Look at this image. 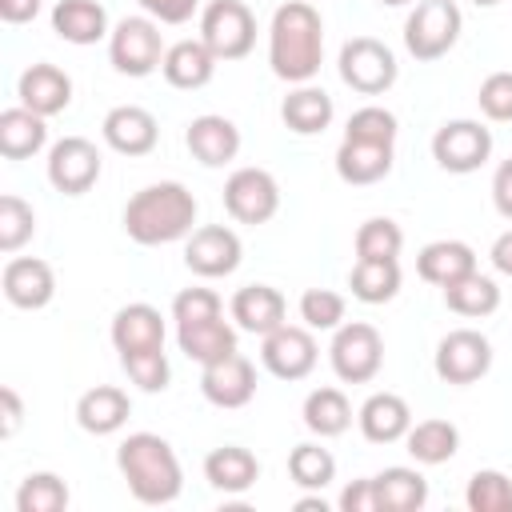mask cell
Segmentation results:
<instances>
[{
  "label": "cell",
  "mask_w": 512,
  "mask_h": 512,
  "mask_svg": "<svg viewBox=\"0 0 512 512\" xmlns=\"http://www.w3.org/2000/svg\"><path fill=\"white\" fill-rule=\"evenodd\" d=\"M324 56V20L308 0H288L276 8L268 28V64L280 80L304 84L316 76Z\"/></svg>",
  "instance_id": "cell-1"
},
{
  "label": "cell",
  "mask_w": 512,
  "mask_h": 512,
  "mask_svg": "<svg viewBox=\"0 0 512 512\" xmlns=\"http://www.w3.org/2000/svg\"><path fill=\"white\" fill-rule=\"evenodd\" d=\"M192 224H196V196L176 180L148 184L124 204V232L144 248L180 240L184 232H192Z\"/></svg>",
  "instance_id": "cell-2"
},
{
  "label": "cell",
  "mask_w": 512,
  "mask_h": 512,
  "mask_svg": "<svg viewBox=\"0 0 512 512\" xmlns=\"http://www.w3.org/2000/svg\"><path fill=\"white\" fill-rule=\"evenodd\" d=\"M116 468L140 504H168L180 496V460L156 432H132L116 448Z\"/></svg>",
  "instance_id": "cell-3"
},
{
  "label": "cell",
  "mask_w": 512,
  "mask_h": 512,
  "mask_svg": "<svg viewBox=\"0 0 512 512\" xmlns=\"http://www.w3.org/2000/svg\"><path fill=\"white\" fill-rule=\"evenodd\" d=\"M460 24L456 0H420L404 20V44L416 60H440L460 40Z\"/></svg>",
  "instance_id": "cell-4"
},
{
  "label": "cell",
  "mask_w": 512,
  "mask_h": 512,
  "mask_svg": "<svg viewBox=\"0 0 512 512\" xmlns=\"http://www.w3.org/2000/svg\"><path fill=\"white\" fill-rule=\"evenodd\" d=\"M164 40L152 16H124L108 36V56L120 76H148L164 64Z\"/></svg>",
  "instance_id": "cell-5"
},
{
  "label": "cell",
  "mask_w": 512,
  "mask_h": 512,
  "mask_svg": "<svg viewBox=\"0 0 512 512\" xmlns=\"http://www.w3.org/2000/svg\"><path fill=\"white\" fill-rule=\"evenodd\" d=\"M340 80L360 96H380L396 84V56L376 36H352L340 48Z\"/></svg>",
  "instance_id": "cell-6"
},
{
  "label": "cell",
  "mask_w": 512,
  "mask_h": 512,
  "mask_svg": "<svg viewBox=\"0 0 512 512\" xmlns=\"http://www.w3.org/2000/svg\"><path fill=\"white\" fill-rule=\"evenodd\" d=\"M200 40L216 60H240L256 44V16L240 0H212L200 16Z\"/></svg>",
  "instance_id": "cell-7"
},
{
  "label": "cell",
  "mask_w": 512,
  "mask_h": 512,
  "mask_svg": "<svg viewBox=\"0 0 512 512\" xmlns=\"http://www.w3.org/2000/svg\"><path fill=\"white\" fill-rule=\"evenodd\" d=\"M328 356H332V368H336V376L344 384H364L384 364V340H380V332L372 324L352 320V324H340L336 328Z\"/></svg>",
  "instance_id": "cell-8"
},
{
  "label": "cell",
  "mask_w": 512,
  "mask_h": 512,
  "mask_svg": "<svg viewBox=\"0 0 512 512\" xmlns=\"http://www.w3.org/2000/svg\"><path fill=\"white\" fill-rule=\"evenodd\" d=\"M224 208L236 224H268L280 208V188L268 168H236L224 180Z\"/></svg>",
  "instance_id": "cell-9"
},
{
  "label": "cell",
  "mask_w": 512,
  "mask_h": 512,
  "mask_svg": "<svg viewBox=\"0 0 512 512\" xmlns=\"http://www.w3.org/2000/svg\"><path fill=\"white\" fill-rule=\"evenodd\" d=\"M492 368V344L476 328H452L436 344V376L444 384H476Z\"/></svg>",
  "instance_id": "cell-10"
},
{
  "label": "cell",
  "mask_w": 512,
  "mask_h": 512,
  "mask_svg": "<svg viewBox=\"0 0 512 512\" xmlns=\"http://www.w3.org/2000/svg\"><path fill=\"white\" fill-rule=\"evenodd\" d=\"M432 156L444 172H476L492 156V132L480 120H448L432 136Z\"/></svg>",
  "instance_id": "cell-11"
},
{
  "label": "cell",
  "mask_w": 512,
  "mask_h": 512,
  "mask_svg": "<svg viewBox=\"0 0 512 512\" xmlns=\"http://www.w3.org/2000/svg\"><path fill=\"white\" fill-rule=\"evenodd\" d=\"M48 180L64 196H84L100 180V148L88 136H64L48 152Z\"/></svg>",
  "instance_id": "cell-12"
},
{
  "label": "cell",
  "mask_w": 512,
  "mask_h": 512,
  "mask_svg": "<svg viewBox=\"0 0 512 512\" xmlns=\"http://www.w3.org/2000/svg\"><path fill=\"white\" fill-rule=\"evenodd\" d=\"M260 360L272 376L280 380H304L312 368H316V340L308 328H296V324H280L264 336L260 344Z\"/></svg>",
  "instance_id": "cell-13"
},
{
  "label": "cell",
  "mask_w": 512,
  "mask_h": 512,
  "mask_svg": "<svg viewBox=\"0 0 512 512\" xmlns=\"http://www.w3.org/2000/svg\"><path fill=\"white\" fill-rule=\"evenodd\" d=\"M200 392L216 408H244L256 396V368H252V360L240 356V352H228V356L204 364Z\"/></svg>",
  "instance_id": "cell-14"
},
{
  "label": "cell",
  "mask_w": 512,
  "mask_h": 512,
  "mask_svg": "<svg viewBox=\"0 0 512 512\" xmlns=\"http://www.w3.org/2000/svg\"><path fill=\"white\" fill-rule=\"evenodd\" d=\"M184 264H188L196 276H204V280L228 276V272H236V264H240V236H236L232 228H224V224H204V228H196V232L188 236V244H184Z\"/></svg>",
  "instance_id": "cell-15"
},
{
  "label": "cell",
  "mask_w": 512,
  "mask_h": 512,
  "mask_svg": "<svg viewBox=\"0 0 512 512\" xmlns=\"http://www.w3.org/2000/svg\"><path fill=\"white\" fill-rule=\"evenodd\" d=\"M0 288H4L8 304L32 312V308H44V304L52 300V292H56V272H52V264L40 260V256H12V260L4 264V272H0Z\"/></svg>",
  "instance_id": "cell-16"
},
{
  "label": "cell",
  "mask_w": 512,
  "mask_h": 512,
  "mask_svg": "<svg viewBox=\"0 0 512 512\" xmlns=\"http://www.w3.org/2000/svg\"><path fill=\"white\" fill-rule=\"evenodd\" d=\"M16 96L24 108H32L36 116H56L72 104V80L68 72H60L56 64H28L20 72V84H16Z\"/></svg>",
  "instance_id": "cell-17"
},
{
  "label": "cell",
  "mask_w": 512,
  "mask_h": 512,
  "mask_svg": "<svg viewBox=\"0 0 512 512\" xmlns=\"http://www.w3.org/2000/svg\"><path fill=\"white\" fill-rule=\"evenodd\" d=\"M100 132H104L108 148H116V152H124V156H144V152H152V148H156V136H160L156 116H152L148 108H140V104H116V108L104 116Z\"/></svg>",
  "instance_id": "cell-18"
},
{
  "label": "cell",
  "mask_w": 512,
  "mask_h": 512,
  "mask_svg": "<svg viewBox=\"0 0 512 512\" xmlns=\"http://www.w3.org/2000/svg\"><path fill=\"white\" fill-rule=\"evenodd\" d=\"M188 152L204 164V168H220L228 164L236 152H240V128L228 120V116H216V112H204L188 124Z\"/></svg>",
  "instance_id": "cell-19"
},
{
  "label": "cell",
  "mask_w": 512,
  "mask_h": 512,
  "mask_svg": "<svg viewBox=\"0 0 512 512\" xmlns=\"http://www.w3.org/2000/svg\"><path fill=\"white\" fill-rule=\"evenodd\" d=\"M112 344H116L120 356L164 348V320H160V312L152 304H144V300L124 304L112 316Z\"/></svg>",
  "instance_id": "cell-20"
},
{
  "label": "cell",
  "mask_w": 512,
  "mask_h": 512,
  "mask_svg": "<svg viewBox=\"0 0 512 512\" xmlns=\"http://www.w3.org/2000/svg\"><path fill=\"white\" fill-rule=\"evenodd\" d=\"M284 312H288V304L272 284H244L232 296V320L244 332H256V336H268L272 328H280Z\"/></svg>",
  "instance_id": "cell-21"
},
{
  "label": "cell",
  "mask_w": 512,
  "mask_h": 512,
  "mask_svg": "<svg viewBox=\"0 0 512 512\" xmlns=\"http://www.w3.org/2000/svg\"><path fill=\"white\" fill-rule=\"evenodd\" d=\"M132 404H128V392L116 388V384H96L88 388L80 400H76V424L92 436H108L116 432L124 420H128Z\"/></svg>",
  "instance_id": "cell-22"
},
{
  "label": "cell",
  "mask_w": 512,
  "mask_h": 512,
  "mask_svg": "<svg viewBox=\"0 0 512 512\" xmlns=\"http://www.w3.org/2000/svg\"><path fill=\"white\" fill-rule=\"evenodd\" d=\"M412 428V412L404 404V396L396 392H372L360 404V432L372 444H392Z\"/></svg>",
  "instance_id": "cell-23"
},
{
  "label": "cell",
  "mask_w": 512,
  "mask_h": 512,
  "mask_svg": "<svg viewBox=\"0 0 512 512\" xmlns=\"http://www.w3.org/2000/svg\"><path fill=\"white\" fill-rule=\"evenodd\" d=\"M176 340H180V352L188 360H196V364H212V360L236 352V328L224 324V316L176 324Z\"/></svg>",
  "instance_id": "cell-24"
},
{
  "label": "cell",
  "mask_w": 512,
  "mask_h": 512,
  "mask_svg": "<svg viewBox=\"0 0 512 512\" xmlns=\"http://www.w3.org/2000/svg\"><path fill=\"white\" fill-rule=\"evenodd\" d=\"M476 268V252L464 244V240H432V244H424L420 248V256H416V272H420V280H428V284H452V280H460V276H468Z\"/></svg>",
  "instance_id": "cell-25"
},
{
  "label": "cell",
  "mask_w": 512,
  "mask_h": 512,
  "mask_svg": "<svg viewBox=\"0 0 512 512\" xmlns=\"http://www.w3.org/2000/svg\"><path fill=\"white\" fill-rule=\"evenodd\" d=\"M212 68H216V56L208 52L204 40H176L160 64V72L172 88H204L212 80Z\"/></svg>",
  "instance_id": "cell-26"
},
{
  "label": "cell",
  "mask_w": 512,
  "mask_h": 512,
  "mask_svg": "<svg viewBox=\"0 0 512 512\" xmlns=\"http://www.w3.org/2000/svg\"><path fill=\"white\" fill-rule=\"evenodd\" d=\"M336 172L344 184H376L392 172V144L344 140L336 148Z\"/></svg>",
  "instance_id": "cell-27"
},
{
  "label": "cell",
  "mask_w": 512,
  "mask_h": 512,
  "mask_svg": "<svg viewBox=\"0 0 512 512\" xmlns=\"http://www.w3.org/2000/svg\"><path fill=\"white\" fill-rule=\"evenodd\" d=\"M204 476H208V484L220 488V492H244V488L256 484L260 464H256V456H252L248 448H240V444H220V448H212V452L204 456Z\"/></svg>",
  "instance_id": "cell-28"
},
{
  "label": "cell",
  "mask_w": 512,
  "mask_h": 512,
  "mask_svg": "<svg viewBox=\"0 0 512 512\" xmlns=\"http://www.w3.org/2000/svg\"><path fill=\"white\" fill-rule=\"evenodd\" d=\"M52 32L68 44H96L108 32V12L96 0H60L52 8Z\"/></svg>",
  "instance_id": "cell-29"
},
{
  "label": "cell",
  "mask_w": 512,
  "mask_h": 512,
  "mask_svg": "<svg viewBox=\"0 0 512 512\" xmlns=\"http://www.w3.org/2000/svg\"><path fill=\"white\" fill-rule=\"evenodd\" d=\"M48 140V128H44V116H36L32 108H4L0 112V156L8 160H28L44 148Z\"/></svg>",
  "instance_id": "cell-30"
},
{
  "label": "cell",
  "mask_w": 512,
  "mask_h": 512,
  "mask_svg": "<svg viewBox=\"0 0 512 512\" xmlns=\"http://www.w3.org/2000/svg\"><path fill=\"white\" fill-rule=\"evenodd\" d=\"M280 120H284V128H292V132H300V136L324 132V128L332 124V96H328L324 88H308V84H300L296 92L284 96V104H280Z\"/></svg>",
  "instance_id": "cell-31"
},
{
  "label": "cell",
  "mask_w": 512,
  "mask_h": 512,
  "mask_svg": "<svg viewBox=\"0 0 512 512\" xmlns=\"http://www.w3.org/2000/svg\"><path fill=\"white\" fill-rule=\"evenodd\" d=\"M376 480L380 512H416L428 500V480L416 468H384Z\"/></svg>",
  "instance_id": "cell-32"
},
{
  "label": "cell",
  "mask_w": 512,
  "mask_h": 512,
  "mask_svg": "<svg viewBox=\"0 0 512 512\" xmlns=\"http://www.w3.org/2000/svg\"><path fill=\"white\" fill-rule=\"evenodd\" d=\"M444 304L456 312V316H492L496 308H500V288H496V280H488V276H480L476 268L468 272V276H460V280H452V284H444Z\"/></svg>",
  "instance_id": "cell-33"
},
{
  "label": "cell",
  "mask_w": 512,
  "mask_h": 512,
  "mask_svg": "<svg viewBox=\"0 0 512 512\" xmlns=\"http://www.w3.org/2000/svg\"><path fill=\"white\" fill-rule=\"evenodd\" d=\"M348 288L364 304H384L400 292V264L396 260H356L348 272Z\"/></svg>",
  "instance_id": "cell-34"
},
{
  "label": "cell",
  "mask_w": 512,
  "mask_h": 512,
  "mask_svg": "<svg viewBox=\"0 0 512 512\" xmlns=\"http://www.w3.org/2000/svg\"><path fill=\"white\" fill-rule=\"evenodd\" d=\"M456 448H460V432L452 420L432 416V420H420L416 428H408V452L420 464H444L456 456Z\"/></svg>",
  "instance_id": "cell-35"
},
{
  "label": "cell",
  "mask_w": 512,
  "mask_h": 512,
  "mask_svg": "<svg viewBox=\"0 0 512 512\" xmlns=\"http://www.w3.org/2000/svg\"><path fill=\"white\" fill-rule=\"evenodd\" d=\"M304 424L316 436H340L352 424V404L340 388H316L304 400Z\"/></svg>",
  "instance_id": "cell-36"
},
{
  "label": "cell",
  "mask_w": 512,
  "mask_h": 512,
  "mask_svg": "<svg viewBox=\"0 0 512 512\" xmlns=\"http://www.w3.org/2000/svg\"><path fill=\"white\" fill-rule=\"evenodd\" d=\"M404 248V232L388 216H372L356 228V260H396Z\"/></svg>",
  "instance_id": "cell-37"
},
{
  "label": "cell",
  "mask_w": 512,
  "mask_h": 512,
  "mask_svg": "<svg viewBox=\"0 0 512 512\" xmlns=\"http://www.w3.org/2000/svg\"><path fill=\"white\" fill-rule=\"evenodd\" d=\"M16 508L20 512H64L68 508V484L52 472H32L20 480Z\"/></svg>",
  "instance_id": "cell-38"
},
{
  "label": "cell",
  "mask_w": 512,
  "mask_h": 512,
  "mask_svg": "<svg viewBox=\"0 0 512 512\" xmlns=\"http://www.w3.org/2000/svg\"><path fill=\"white\" fill-rule=\"evenodd\" d=\"M288 476H292V484H300V488H324V484L336 476V460H332V452L320 448V444H296V448L288 452Z\"/></svg>",
  "instance_id": "cell-39"
},
{
  "label": "cell",
  "mask_w": 512,
  "mask_h": 512,
  "mask_svg": "<svg viewBox=\"0 0 512 512\" xmlns=\"http://www.w3.org/2000/svg\"><path fill=\"white\" fill-rule=\"evenodd\" d=\"M32 232H36V212H32V204L20 200V196H12V192H4V196H0V252L24 248V244L32 240Z\"/></svg>",
  "instance_id": "cell-40"
},
{
  "label": "cell",
  "mask_w": 512,
  "mask_h": 512,
  "mask_svg": "<svg viewBox=\"0 0 512 512\" xmlns=\"http://www.w3.org/2000/svg\"><path fill=\"white\" fill-rule=\"evenodd\" d=\"M468 508L472 512H512V480L496 468H480L468 480Z\"/></svg>",
  "instance_id": "cell-41"
},
{
  "label": "cell",
  "mask_w": 512,
  "mask_h": 512,
  "mask_svg": "<svg viewBox=\"0 0 512 512\" xmlns=\"http://www.w3.org/2000/svg\"><path fill=\"white\" fill-rule=\"evenodd\" d=\"M344 140H364V144H396V116L380 104H364L348 116Z\"/></svg>",
  "instance_id": "cell-42"
},
{
  "label": "cell",
  "mask_w": 512,
  "mask_h": 512,
  "mask_svg": "<svg viewBox=\"0 0 512 512\" xmlns=\"http://www.w3.org/2000/svg\"><path fill=\"white\" fill-rule=\"evenodd\" d=\"M120 364H124V372H128V380H132L136 388H144V392H164V388H168L172 368H168L164 348H152V352H128V356H120Z\"/></svg>",
  "instance_id": "cell-43"
},
{
  "label": "cell",
  "mask_w": 512,
  "mask_h": 512,
  "mask_svg": "<svg viewBox=\"0 0 512 512\" xmlns=\"http://www.w3.org/2000/svg\"><path fill=\"white\" fill-rule=\"evenodd\" d=\"M300 320L308 328H340L344 320V296L332 288H308L300 296Z\"/></svg>",
  "instance_id": "cell-44"
},
{
  "label": "cell",
  "mask_w": 512,
  "mask_h": 512,
  "mask_svg": "<svg viewBox=\"0 0 512 512\" xmlns=\"http://www.w3.org/2000/svg\"><path fill=\"white\" fill-rule=\"evenodd\" d=\"M476 104L488 120H512V72H492L480 80V92H476Z\"/></svg>",
  "instance_id": "cell-45"
},
{
  "label": "cell",
  "mask_w": 512,
  "mask_h": 512,
  "mask_svg": "<svg viewBox=\"0 0 512 512\" xmlns=\"http://www.w3.org/2000/svg\"><path fill=\"white\" fill-rule=\"evenodd\" d=\"M172 316H176V324L212 320V316H220V296H216L212 288H184V292H176V300H172Z\"/></svg>",
  "instance_id": "cell-46"
},
{
  "label": "cell",
  "mask_w": 512,
  "mask_h": 512,
  "mask_svg": "<svg viewBox=\"0 0 512 512\" xmlns=\"http://www.w3.org/2000/svg\"><path fill=\"white\" fill-rule=\"evenodd\" d=\"M152 20H160V24H184V20H192V12H196V4L200 0H136Z\"/></svg>",
  "instance_id": "cell-47"
},
{
  "label": "cell",
  "mask_w": 512,
  "mask_h": 512,
  "mask_svg": "<svg viewBox=\"0 0 512 512\" xmlns=\"http://www.w3.org/2000/svg\"><path fill=\"white\" fill-rule=\"evenodd\" d=\"M340 508L344 512H380V500H376V480H352L344 492H340Z\"/></svg>",
  "instance_id": "cell-48"
},
{
  "label": "cell",
  "mask_w": 512,
  "mask_h": 512,
  "mask_svg": "<svg viewBox=\"0 0 512 512\" xmlns=\"http://www.w3.org/2000/svg\"><path fill=\"white\" fill-rule=\"evenodd\" d=\"M20 420H24V404H20L16 388H12V384H0V436H4V440L16 436Z\"/></svg>",
  "instance_id": "cell-49"
},
{
  "label": "cell",
  "mask_w": 512,
  "mask_h": 512,
  "mask_svg": "<svg viewBox=\"0 0 512 512\" xmlns=\"http://www.w3.org/2000/svg\"><path fill=\"white\" fill-rule=\"evenodd\" d=\"M492 204H496V212L504 220H512V156L500 160V168L492 176Z\"/></svg>",
  "instance_id": "cell-50"
},
{
  "label": "cell",
  "mask_w": 512,
  "mask_h": 512,
  "mask_svg": "<svg viewBox=\"0 0 512 512\" xmlns=\"http://www.w3.org/2000/svg\"><path fill=\"white\" fill-rule=\"evenodd\" d=\"M36 12H40V0H0L4 24H28V20H36Z\"/></svg>",
  "instance_id": "cell-51"
},
{
  "label": "cell",
  "mask_w": 512,
  "mask_h": 512,
  "mask_svg": "<svg viewBox=\"0 0 512 512\" xmlns=\"http://www.w3.org/2000/svg\"><path fill=\"white\" fill-rule=\"evenodd\" d=\"M488 256H492V264H496L504 276H512V228L492 240V252H488Z\"/></svg>",
  "instance_id": "cell-52"
},
{
  "label": "cell",
  "mask_w": 512,
  "mask_h": 512,
  "mask_svg": "<svg viewBox=\"0 0 512 512\" xmlns=\"http://www.w3.org/2000/svg\"><path fill=\"white\" fill-rule=\"evenodd\" d=\"M292 508H296V512H328L324 496H300V500H296Z\"/></svg>",
  "instance_id": "cell-53"
},
{
  "label": "cell",
  "mask_w": 512,
  "mask_h": 512,
  "mask_svg": "<svg viewBox=\"0 0 512 512\" xmlns=\"http://www.w3.org/2000/svg\"><path fill=\"white\" fill-rule=\"evenodd\" d=\"M472 4H480V8H488V4H500V0H472Z\"/></svg>",
  "instance_id": "cell-54"
},
{
  "label": "cell",
  "mask_w": 512,
  "mask_h": 512,
  "mask_svg": "<svg viewBox=\"0 0 512 512\" xmlns=\"http://www.w3.org/2000/svg\"><path fill=\"white\" fill-rule=\"evenodd\" d=\"M380 4H408V0H380Z\"/></svg>",
  "instance_id": "cell-55"
}]
</instances>
